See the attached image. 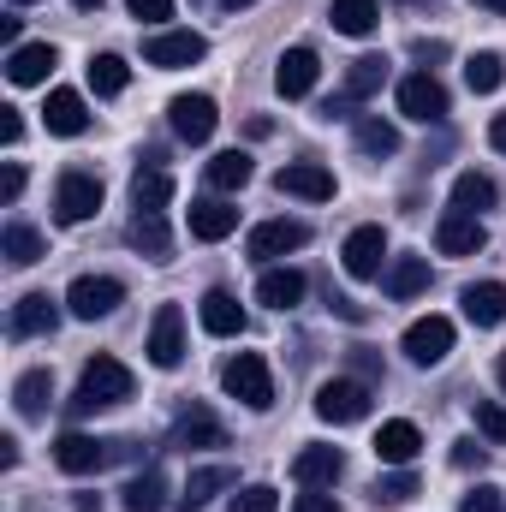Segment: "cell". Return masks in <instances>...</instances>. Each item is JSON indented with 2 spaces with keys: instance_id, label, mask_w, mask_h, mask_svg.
<instances>
[{
  "instance_id": "6125c7cd",
  "label": "cell",
  "mask_w": 506,
  "mask_h": 512,
  "mask_svg": "<svg viewBox=\"0 0 506 512\" xmlns=\"http://www.w3.org/2000/svg\"><path fill=\"white\" fill-rule=\"evenodd\" d=\"M12 6H30V0H12Z\"/></svg>"
},
{
  "instance_id": "c3c4849f",
  "label": "cell",
  "mask_w": 506,
  "mask_h": 512,
  "mask_svg": "<svg viewBox=\"0 0 506 512\" xmlns=\"http://www.w3.org/2000/svg\"><path fill=\"white\" fill-rule=\"evenodd\" d=\"M298 512H340V501H334L328 489H304V495H298Z\"/></svg>"
},
{
  "instance_id": "f6af8a7d",
  "label": "cell",
  "mask_w": 506,
  "mask_h": 512,
  "mask_svg": "<svg viewBox=\"0 0 506 512\" xmlns=\"http://www.w3.org/2000/svg\"><path fill=\"white\" fill-rule=\"evenodd\" d=\"M459 512H506L501 489H489V483H477L471 495H459Z\"/></svg>"
},
{
  "instance_id": "ac0fdd59",
  "label": "cell",
  "mask_w": 506,
  "mask_h": 512,
  "mask_svg": "<svg viewBox=\"0 0 506 512\" xmlns=\"http://www.w3.org/2000/svg\"><path fill=\"white\" fill-rule=\"evenodd\" d=\"M197 316H203V334H215V340H239L245 334V304L227 286H209L203 304H197Z\"/></svg>"
},
{
  "instance_id": "f907efd6",
  "label": "cell",
  "mask_w": 506,
  "mask_h": 512,
  "mask_svg": "<svg viewBox=\"0 0 506 512\" xmlns=\"http://www.w3.org/2000/svg\"><path fill=\"white\" fill-rule=\"evenodd\" d=\"M352 370H358V376L370 382V376H376V370H381V358H376V352H370V346H352Z\"/></svg>"
},
{
  "instance_id": "94428289",
  "label": "cell",
  "mask_w": 506,
  "mask_h": 512,
  "mask_svg": "<svg viewBox=\"0 0 506 512\" xmlns=\"http://www.w3.org/2000/svg\"><path fill=\"white\" fill-rule=\"evenodd\" d=\"M399 6H435V0H399Z\"/></svg>"
},
{
  "instance_id": "5b68a950",
  "label": "cell",
  "mask_w": 506,
  "mask_h": 512,
  "mask_svg": "<svg viewBox=\"0 0 506 512\" xmlns=\"http://www.w3.org/2000/svg\"><path fill=\"white\" fill-rule=\"evenodd\" d=\"M102 209V179L96 173H60V185H54V221L60 227H84L90 215Z\"/></svg>"
},
{
  "instance_id": "6f0895ef",
  "label": "cell",
  "mask_w": 506,
  "mask_h": 512,
  "mask_svg": "<svg viewBox=\"0 0 506 512\" xmlns=\"http://www.w3.org/2000/svg\"><path fill=\"white\" fill-rule=\"evenodd\" d=\"M72 6H78V12H102V0H72Z\"/></svg>"
},
{
  "instance_id": "f35d334b",
  "label": "cell",
  "mask_w": 506,
  "mask_h": 512,
  "mask_svg": "<svg viewBox=\"0 0 506 512\" xmlns=\"http://www.w3.org/2000/svg\"><path fill=\"white\" fill-rule=\"evenodd\" d=\"M126 84H131V66L120 54H96V60H90V90H96V96H120Z\"/></svg>"
},
{
  "instance_id": "9a60e30c",
  "label": "cell",
  "mask_w": 506,
  "mask_h": 512,
  "mask_svg": "<svg viewBox=\"0 0 506 512\" xmlns=\"http://www.w3.org/2000/svg\"><path fill=\"white\" fill-rule=\"evenodd\" d=\"M54 66H60V48H54V42H18V48H6V78H12L18 90L48 84Z\"/></svg>"
},
{
  "instance_id": "e0dca14e",
  "label": "cell",
  "mask_w": 506,
  "mask_h": 512,
  "mask_svg": "<svg viewBox=\"0 0 506 512\" xmlns=\"http://www.w3.org/2000/svg\"><path fill=\"white\" fill-rule=\"evenodd\" d=\"M274 185H280L286 197H304V203H328V197H334V173H328L322 161H286V167L274 173Z\"/></svg>"
},
{
  "instance_id": "ba28073f",
  "label": "cell",
  "mask_w": 506,
  "mask_h": 512,
  "mask_svg": "<svg viewBox=\"0 0 506 512\" xmlns=\"http://www.w3.org/2000/svg\"><path fill=\"white\" fill-rule=\"evenodd\" d=\"M143 352H149L155 370H179V364H185V310H179V304H161V310H155Z\"/></svg>"
},
{
  "instance_id": "44dd1931",
  "label": "cell",
  "mask_w": 506,
  "mask_h": 512,
  "mask_svg": "<svg viewBox=\"0 0 506 512\" xmlns=\"http://www.w3.org/2000/svg\"><path fill=\"white\" fill-rule=\"evenodd\" d=\"M304 292H310V280H304L298 268H262V280H256V298H262L268 310H298Z\"/></svg>"
},
{
  "instance_id": "d4e9b609",
  "label": "cell",
  "mask_w": 506,
  "mask_h": 512,
  "mask_svg": "<svg viewBox=\"0 0 506 512\" xmlns=\"http://www.w3.org/2000/svg\"><path fill=\"white\" fill-rule=\"evenodd\" d=\"M459 304H465V316H471L477 328H501L506 322V286L501 280H477V286H465Z\"/></svg>"
},
{
  "instance_id": "bcb514c9",
  "label": "cell",
  "mask_w": 506,
  "mask_h": 512,
  "mask_svg": "<svg viewBox=\"0 0 506 512\" xmlns=\"http://www.w3.org/2000/svg\"><path fill=\"white\" fill-rule=\"evenodd\" d=\"M483 459H489V447H477V441H453V465H459V471H483Z\"/></svg>"
},
{
  "instance_id": "ab89813d",
  "label": "cell",
  "mask_w": 506,
  "mask_h": 512,
  "mask_svg": "<svg viewBox=\"0 0 506 512\" xmlns=\"http://www.w3.org/2000/svg\"><path fill=\"white\" fill-rule=\"evenodd\" d=\"M417 495V477H411V465H393L387 477H376V489H370V501L376 507H405Z\"/></svg>"
},
{
  "instance_id": "b9f144b4",
  "label": "cell",
  "mask_w": 506,
  "mask_h": 512,
  "mask_svg": "<svg viewBox=\"0 0 506 512\" xmlns=\"http://www.w3.org/2000/svg\"><path fill=\"white\" fill-rule=\"evenodd\" d=\"M227 512H280V495H274L268 483H251V489H239V495L227 501Z\"/></svg>"
},
{
  "instance_id": "3957f363",
  "label": "cell",
  "mask_w": 506,
  "mask_h": 512,
  "mask_svg": "<svg viewBox=\"0 0 506 512\" xmlns=\"http://www.w3.org/2000/svg\"><path fill=\"white\" fill-rule=\"evenodd\" d=\"M316 417L346 429V423H364L370 417V382L364 376H334V382L316 387Z\"/></svg>"
},
{
  "instance_id": "603a6c76",
  "label": "cell",
  "mask_w": 506,
  "mask_h": 512,
  "mask_svg": "<svg viewBox=\"0 0 506 512\" xmlns=\"http://www.w3.org/2000/svg\"><path fill=\"white\" fill-rule=\"evenodd\" d=\"M417 453H423V435H417V423L393 417V423H381V429H376V459H381V465H411Z\"/></svg>"
},
{
  "instance_id": "91938a15",
  "label": "cell",
  "mask_w": 506,
  "mask_h": 512,
  "mask_svg": "<svg viewBox=\"0 0 506 512\" xmlns=\"http://www.w3.org/2000/svg\"><path fill=\"white\" fill-rule=\"evenodd\" d=\"M221 6H227V12H239V6H256V0H221Z\"/></svg>"
},
{
  "instance_id": "7c38bea8",
  "label": "cell",
  "mask_w": 506,
  "mask_h": 512,
  "mask_svg": "<svg viewBox=\"0 0 506 512\" xmlns=\"http://www.w3.org/2000/svg\"><path fill=\"white\" fill-rule=\"evenodd\" d=\"M340 262H346L352 280H381V268H387V233L381 227H352L346 245H340Z\"/></svg>"
},
{
  "instance_id": "7bdbcfd3",
  "label": "cell",
  "mask_w": 506,
  "mask_h": 512,
  "mask_svg": "<svg viewBox=\"0 0 506 512\" xmlns=\"http://www.w3.org/2000/svg\"><path fill=\"white\" fill-rule=\"evenodd\" d=\"M471 417H477V429H483L489 441H506V405H501V399H477V405H471Z\"/></svg>"
},
{
  "instance_id": "30bf717a",
  "label": "cell",
  "mask_w": 506,
  "mask_h": 512,
  "mask_svg": "<svg viewBox=\"0 0 506 512\" xmlns=\"http://www.w3.org/2000/svg\"><path fill=\"white\" fill-rule=\"evenodd\" d=\"M114 459V441H96V435H84V429H66L60 441H54V465L66 471V477H90V471H102Z\"/></svg>"
},
{
  "instance_id": "d590c367",
  "label": "cell",
  "mask_w": 506,
  "mask_h": 512,
  "mask_svg": "<svg viewBox=\"0 0 506 512\" xmlns=\"http://www.w3.org/2000/svg\"><path fill=\"white\" fill-rule=\"evenodd\" d=\"M48 399H54V376H48V370H24L18 387H12L18 417H42V411H48Z\"/></svg>"
},
{
  "instance_id": "1f68e13d",
  "label": "cell",
  "mask_w": 506,
  "mask_h": 512,
  "mask_svg": "<svg viewBox=\"0 0 506 512\" xmlns=\"http://www.w3.org/2000/svg\"><path fill=\"white\" fill-rule=\"evenodd\" d=\"M328 24H334L340 36H370L381 24V6L376 0H334V6H328Z\"/></svg>"
},
{
  "instance_id": "836d02e7",
  "label": "cell",
  "mask_w": 506,
  "mask_h": 512,
  "mask_svg": "<svg viewBox=\"0 0 506 512\" xmlns=\"http://www.w3.org/2000/svg\"><path fill=\"white\" fill-rule=\"evenodd\" d=\"M381 84H387V54H364V60H352V66H346V90H340V96L370 102Z\"/></svg>"
},
{
  "instance_id": "60d3db41",
  "label": "cell",
  "mask_w": 506,
  "mask_h": 512,
  "mask_svg": "<svg viewBox=\"0 0 506 512\" xmlns=\"http://www.w3.org/2000/svg\"><path fill=\"white\" fill-rule=\"evenodd\" d=\"M358 149L364 155H399V131L387 126V120H376V114H364L358 120Z\"/></svg>"
},
{
  "instance_id": "4dcf8cb0",
  "label": "cell",
  "mask_w": 506,
  "mask_h": 512,
  "mask_svg": "<svg viewBox=\"0 0 506 512\" xmlns=\"http://www.w3.org/2000/svg\"><path fill=\"white\" fill-rule=\"evenodd\" d=\"M0 256H6L12 268H30V262H42V256H48V239H42L36 227H24V221H12V227L0 233Z\"/></svg>"
},
{
  "instance_id": "74e56055",
  "label": "cell",
  "mask_w": 506,
  "mask_h": 512,
  "mask_svg": "<svg viewBox=\"0 0 506 512\" xmlns=\"http://www.w3.org/2000/svg\"><path fill=\"white\" fill-rule=\"evenodd\" d=\"M209 185H215V191H245V185H251V155H245V149H221V155L209 161Z\"/></svg>"
},
{
  "instance_id": "f546056e",
  "label": "cell",
  "mask_w": 506,
  "mask_h": 512,
  "mask_svg": "<svg viewBox=\"0 0 506 512\" xmlns=\"http://www.w3.org/2000/svg\"><path fill=\"white\" fill-rule=\"evenodd\" d=\"M495 203H501V185H495L489 173H459V179H453V209L483 215V209H495Z\"/></svg>"
},
{
  "instance_id": "cb8c5ba5",
  "label": "cell",
  "mask_w": 506,
  "mask_h": 512,
  "mask_svg": "<svg viewBox=\"0 0 506 512\" xmlns=\"http://www.w3.org/2000/svg\"><path fill=\"white\" fill-rule=\"evenodd\" d=\"M233 227H239V209H233V203H221V197H203V203H191V239H203V245H221Z\"/></svg>"
},
{
  "instance_id": "4316f807",
  "label": "cell",
  "mask_w": 506,
  "mask_h": 512,
  "mask_svg": "<svg viewBox=\"0 0 506 512\" xmlns=\"http://www.w3.org/2000/svg\"><path fill=\"white\" fill-rule=\"evenodd\" d=\"M381 286H387V298H393V304L417 298V292L429 286V256H393V262H387V280H381Z\"/></svg>"
},
{
  "instance_id": "db71d44e",
  "label": "cell",
  "mask_w": 506,
  "mask_h": 512,
  "mask_svg": "<svg viewBox=\"0 0 506 512\" xmlns=\"http://www.w3.org/2000/svg\"><path fill=\"white\" fill-rule=\"evenodd\" d=\"M489 143L506 155V114H495V120H489Z\"/></svg>"
},
{
  "instance_id": "680465c9",
  "label": "cell",
  "mask_w": 506,
  "mask_h": 512,
  "mask_svg": "<svg viewBox=\"0 0 506 512\" xmlns=\"http://www.w3.org/2000/svg\"><path fill=\"white\" fill-rule=\"evenodd\" d=\"M495 382L506 387V352H501V358H495Z\"/></svg>"
},
{
  "instance_id": "7a4b0ae2",
  "label": "cell",
  "mask_w": 506,
  "mask_h": 512,
  "mask_svg": "<svg viewBox=\"0 0 506 512\" xmlns=\"http://www.w3.org/2000/svg\"><path fill=\"white\" fill-rule=\"evenodd\" d=\"M221 387L245 405V411H268L274 405V376H268V358L262 352H233L221 364Z\"/></svg>"
},
{
  "instance_id": "816d5d0a",
  "label": "cell",
  "mask_w": 506,
  "mask_h": 512,
  "mask_svg": "<svg viewBox=\"0 0 506 512\" xmlns=\"http://www.w3.org/2000/svg\"><path fill=\"white\" fill-rule=\"evenodd\" d=\"M24 137V120H18V108H0V143H18Z\"/></svg>"
},
{
  "instance_id": "8d00e7d4",
  "label": "cell",
  "mask_w": 506,
  "mask_h": 512,
  "mask_svg": "<svg viewBox=\"0 0 506 512\" xmlns=\"http://www.w3.org/2000/svg\"><path fill=\"white\" fill-rule=\"evenodd\" d=\"M465 84H471V96H495L506 84V60L495 48H483V54H471L465 60Z\"/></svg>"
},
{
  "instance_id": "9f6ffc18",
  "label": "cell",
  "mask_w": 506,
  "mask_h": 512,
  "mask_svg": "<svg viewBox=\"0 0 506 512\" xmlns=\"http://www.w3.org/2000/svg\"><path fill=\"white\" fill-rule=\"evenodd\" d=\"M471 6H483V12H506V0H471Z\"/></svg>"
},
{
  "instance_id": "ffe728a7",
  "label": "cell",
  "mask_w": 506,
  "mask_h": 512,
  "mask_svg": "<svg viewBox=\"0 0 506 512\" xmlns=\"http://www.w3.org/2000/svg\"><path fill=\"white\" fill-rule=\"evenodd\" d=\"M60 328V304L48 298V292H24L18 304H12V334L18 340H42V334H54Z\"/></svg>"
},
{
  "instance_id": "83f0119b",
  "label": "cell",
  "mask_w": 506,
  "mask_h": 512,
  "mask_svg": "<svg viewBox=\"0 0 506 512\" xmlns=\"http://www.w3.org/2000/svg\"><path fill=\"white\" fill-rule=\"evenodd\" d=\"M126 239H131V251L149 256V262H167V256H173V233H167L161 215H131Z\"/></svg>"
},
{
  "instance_id": "6da1fadb",
  "label": "cell",
  "mask_w": 506,
  "mask_h": 512,
  "mask_svg": "<svg viewBox=\"0 0 506 512\" xmlns=\"http://www.w3.org/2000/svg\"><path fill=\"white\" fill-rule=\"evenodd\" d=\"M131 393H137V376H131L126 364H120V358L96 352V358L84 364V376H78L72 411H78V417H90V411H102V405H126Z\"/></svg>"
},
{
  "instance_id": "ee69618b",
  "label": "cell",
  "mask_w": 506,
  "mask_h": 512,
  "mask_svg": "<svg viewBox=\"0 0 506 512\" xmlns=\"http://www.w3.org/2000/svg\"><path fill=\"white\" fill-rule=\"evenodd\" d=\"M126 12L137 24H149V30H161L167 18H173V0H126Z\"/></svg>"
},
{
  "instance_id": "f1b7e54d",
  "label": "cell",
  "mask_w": 506,
  "mask_h": 512,
  "mask_svg": "<svg viewBox=\"0 0 506 512\" xmlns=\"http://www.w3.org/2000/svg\"><path fill=\"white\" fill-rule=\"evenodd\" d=\"M131 203H137V215H161V209L173 203V179H167L161 167H137V179H131Z\"/></svg>"
},
{
  "instance_id": "8992f818",
  "label": "cell",
  "mask_w": 506,
  "mask_h": 512,
  "mask_svg": "<svg viewBox=\"0 0 506 512\" xmlns=\"http://www.w3.org/2000/svg\"><path fill=\"white\" fill-rule=\"evenodd\" d=\"M209 54V42L197 30H149L143 36V60L161 66V72H179V66H197Z\"/></svg>"
},
{
  "instance_id": "11a10c76",
  "label": "cell",
  "mask_w": 506,
  "mask_h": 512,
  "mask_svg": "<svg viewBox=\"0 0 506 512\" xmlns=\"http://www.w3.org/2000/svg\"><path fill=\"white\" fill-rule=\"evenodd\" d=\"M0 465H6V471L18 465V441H12V435H0Z\"/></svg>"
},
{
  "instance_id": "f5cc1de1",
  "label": "cell",
  "mask_w": 506,
  "mask_h": 512,
  "mask_svg": "<svg viewBox=\"0 0 506 512\" xmlns=\"http://www.w3.org/2000/svg\"><path fill=\"white\" fill-rule=\"evenodd\" d=\"M411 60H447V42H429V36H417V42H411Z\"/></svg>"
},
{
  "instance_id": "9c48e42d",
  "label": "cell",
  "mask_w": 506,
  "mask_h": 512,
  "mask_svg": "<svg viewBox=\"0 0 506 512\" xmlns=\"http://www.w3.org/2000/svg\"><path fill=\"white\" fill-rule=\"evenodd\" d=\"M447 352H453V322H447V316H417V322L405 328V358H411L417 370H435Z\"/></svg>"
},
{
  "instance_id": "8fae6325",
  "label": "cell",
  "mask_w": 506,
  "mask_h": 512,
  "mask_svg": "<svg viewBox=\"0 0 506 512\" xmlns=\"http://www.w3.org/2000/svg\"><path fill=\"white\" fill-rule=\"evenodd\" d=\"M167 126H173L179 143H209L215 126H221L215 96H173V102H167Z\"/></svg>"
},
{
  "instance_id": "681fc988",
  "label": "cell",
  "mask_w": 506,
  "mask_h": 512,
  "mask_svg": "<svg viewBox=\"0 0 506 512\" xmlns=\"http://www.w3.org/2000/svg\"><path fill=\"white\" fill-rule=\"evenodd\" d=\"M322 114H328V120H358V102H352V96H328Z\"/></svg>"
},
{
  "instance_id": "4fadbf2b",
  "label": "cell",
  "mask_w": 506,
  "mask_h": 512,
  "mask_svg": "<svg viewBox=\"0 0 506 512\" xmlns=\"http://www.w3.org/2000/svg\"><path fill=\"white\" fill-rule=\"evenodd\" d=\"M310 245V227L304 221H262L251 239H245V256L251 262H280V256L304 251Z\"/></svg>"
},
{
  "instance_id": "2e32d148",
  "label": "cell",
  "mask_w": 506,
  "mask_h": 512,
  "mask_svg": "<svg viewBox=\"0 0 506 512\" xmlns=\"http://www.w3.org/2000/svg\"><path fill=\"white\" fill-rule=\"evenodd\" d=\"M316 78H322L316 48H286V54H280V66H274V90H280L286 102H304V96L316 90Z\"/></svg>"
},
{
  "instance_id": "7dc6e473",
  "label": "cell",
  "mask_w": 506,
  "mask_h": 512,
  "mask_svg": "<svg viewBox=\"0 0 506 512\" xmlns=\"http://www.w3.org/2000/svg\"><path fill=\"white\" fill-rule=\"evenodd\" d=\"M18 191H24V167L6 161V167H0V203H18Z\"/></svg>"
},
{
  "instance_id": "277c9868",
  "label": "cell",
  "mask_w": 506,
  "mask_h": 512,
  "mask_svg": "<svg viewBox=\"0 0 506 512\" xmlns=\"http://www.w3.org/2000/svg\"><path fill=\"white\" fill-rule=\"evenodd\" d=\"M126 304V286L114 280V274H78L72 286H66V310L78 316V322H102V316H114Z\"/></svg>"
},
{
  "instance_id": "e575fe53",
  "label": "cell",
  "mask_w": 506,
  "mask_h": 512,
  "mask_svg": "<svg viewBox=\"0 0 506 512\" xmlns=\"http://www.w3.org/2000/svg\"><path fill=\"white\" fill-rule=\"evenodd\" d=\"M161 495H167V477H161L155 465H143V471L126 483V512H167Z\"/></svg>"
},
{
  "instance_id": "484cf974",
  "label": "cell",
  "mask_w": 506,
  "mask_h": 512,
  "mask_svg": "<svg viewBox=\"0 0 506 512\" xmlns=\"http://www.w3.org/2000/svg\"><path fill=\"white\" fill-rule=\"evenodd\" d=\"M233 483H239V477H233V465H197V471H191V483H185V501H179L173 512L209 507V501H215L221 489H233Z\"/></svg>"
},
{
  "instance_id": "5bb4252c",
  "label": "cell",
  "mask_w": 506,
  "mask_h": 512,
  "mask_svg": "<svg viewBox=\"0 0 506 512\" xmlns=\"http://www.w3.org/2000/svg\"><path fill=\"white\" fill-rule=\"evenodd\" d=\"M483 245H489V227H483L477 215L447 209V215L435 221V251H441V256H477Z\"/></svg>"
},
{
  "instance_id": "52a82bcc",
  "label": "cell",
  "mask_w": 506,
  "mask_h": 512,
  "mask_svg": "<svg viewBox=\"0 0 506 512\" xmlns=\"http://www.w3.org/2000/svg\"><path fill=\"white\" fill-rule=\"evenodd\" d=\"M399 114L417 120V126H441V120H447V90H441V78H435V72L399 78Z\"/></svg>"
},
{
  "instance_id": "7402d4cb",
  "label": "cell",
  "mask_w": 506,
  "mask_h": 512,
  "mask_svg": "<svg viewBox=\"0 0 506 512\" xmlns=\"http://www.w3.org/2000/svg\"><path fill=\"white\" fill-rule=\"evenodd\" d=\"M42 120H48L54 137H84V131H90V108H84V96H78V90H48Z\"/></svg>"
},
{
  "instance_id": "d6a6232c",
  "label": "cell",
  "mask_w": 506,
  "mask_h": 512,
  "mask_svg": "<svg viewBox=\"0 0 506 512\" xmlns=\"http://www.w3.org/2000/svg\"><path fill=\"white\" fill-rule=\"evenodd\" d=\"M179 447H185V453H191V447H227V429L215 423V411L191 405V411L179 417Z\"/></svg>"
},
{
  "instance_id": "d6986e66",
  "label": "cell",
  "mask_w": 506,
  "mask_h": 512,
  "mask_svg": "<svg viewBox=\"0 0 506 512\" xmlns=\"http://www.w3.org/2000/svg\"><path fill=\"white\" fill-rule=\"evenodd\" d=\"M340 477H346V453L340 447H304L292 459V483L298 489H334Z\"/></svg>"
}]
</instances>
